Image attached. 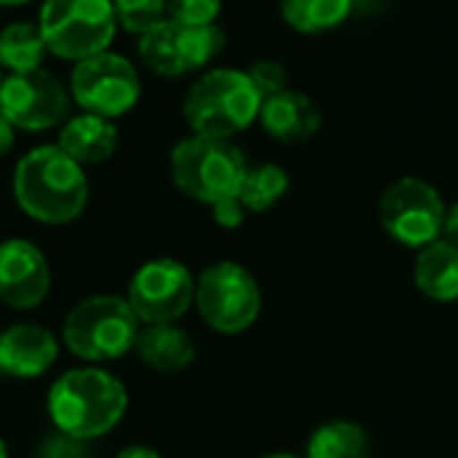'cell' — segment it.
I'll return each mask as SVG.
<instances>
[{
    "instance_id": "obj_1",
    "label": "cell",
    "mask_w": 458,
    "mask_h": 458,
    "mask_svg": "<svg viewBox=\"0 0 458 458\" xmlns=\"http://www.w3.org/2000/svg\"><path fill=\"white\" fill-rule=\"evenodd\" d=\"M19 209L46 225L72 223L89 204V177L59 145L32 148L13 169Z\"/></svg>"
},
{
    "instance_id": "obj_2",
    "label": "cell",
    "mask_w": 458,
    "mask_h": 458,
    "mask_svg": "<svg viewBox=\"0 0 458 458\" xmlns=\"http://www.w3.org/2000/svg\"><path fill=\"white\" fill-rule=\"evenodd\" d=\"M46 408L54 429L91 443L121 424L129 394L115 376L99 368H81L54 381Z\"/></svg>"
},
{
    "instance_id": "obj_3",
    "label": "cell",
    "mask_w": 458,
    "mask_h": 458,
    "mask_svg": "<svg viewBox=\"0 0 458 458\" xmlns=\"http://www.w3.org/2000/svg\"><path fill=\"white\" fill-rule=\"evenodd\" d=\"M260 107L263 97L250 72L215 67L188 89L182 115L193 134L231 140L260 118Z\"/></svg>"
},
{
    "instance_id": "obj_4",
    "label": "cell",
    "mask_w": 458,
    "mask_h": 458,
    "mask_svg": "<svg viewBox=\"0 0 458 458\" xmlns=\"http://www.w3.org/2000/svg\"><path fill=\"white\" fill-rule=\"evenodd\" d=\"M169 169L185 196L212 207L228 196H239L250 164L231 140L191 134L174 145Z\"/></svg>"
},
{
    "instance_id": "obj_5",
    "label": "cell",
    "mask_w": 458,
    "mask_h": 458,
    "mask_svg": "<svg viewBox=\"0 0 458 458\" xmlns=\"http://www.w3.org/2000/svg\"><path fill=\"white\" fill-rule=\"evenodd\" d=\"M142 322L126 298L91 295L70 309L62 341L64 346L89 362H107L129 354L137 344Z\"/></svg>"
},
{
    "instance_id": "obj_6",
    "label": "cell",
    "mask_w": 458,
    "mask_h": 458,
    "mask_svg": "<svg viewBox=\"0 0 458 458\" xmlns=\"http://www.w3.org/2000/svg\"><path fill=\"white\" fill-rule=\"evenodd\" d=\"M38 27L48 54L81 62L110 51L118 19L113 0H43Z\"/></svg>"
},
{
    "instance_id": "obj_7",
    "label": "cell",
    "mask_w": 458,
    "mask_h": 458,
    "mask_svg": "<svg viewBox=\"0 0 458 458\" xmlns=\"http://www.w3.org/2000/svg\"><path fill=\"white\" fill-rule=\"evenodd\" d=\"M201 319L220 335H239L250 330L263 309L258 279L233 260H220L196 279V301Z\"/></svg>"
},
{
    "instance_id": "obj_8",
    "label": "cell",
    "mask_w": 458,
    "mask_h": 458,
    "mask_svg": "<svg viewBox=\"0 0 458 458\" xmlns=\"http://www.w3.org/2000/svg\"><path fill=\"white\" fill-rule=\"evenodd\" d=\"M70 97L83 113L115 121L137 107L142 97V81L126 56L102 51L72 64Z\"/></svg>"
},
{
    "instance_id": "obj_9",
    "label": "cell",
    "mask_w": 458,
    "mask_h": 458,
    "mask_svg": "<svg viewBox=\"0 0 458 458\" xmlns=\"http://www.w3.org/2000/svg\"><path fill=\"white\" fill-rule=\"evenodd\" d=\"M445 201L440 191L421 177H400L392 182L378 204L384 231L408 250H424L443 236Z\"/></svg>"
},
{
    "instance_id": "obj_10",
    "label": "cell",
    "mask_w": 458,
    "mask_h": 458,
    "mask_svg": "<svg viewBox=\"0 0 458 458\" xmlns=\"http://www.w3.org/2000/svg\"><path fill=\"white\" fill-rule=\"evenodd\" d=\"M225 48V32L217 24H177L161 21L140 35L137 54L148 70L164 78H180L204 70Z\"/></svg>"
},
{
    "instance_id": "obj_11",
    "label": "cell",
    "mask_w": 458,
    "mask_h": 458,
    "mask_svg": "<svg viewBox=\"0 0 458 458\" xmlns=\"http://www.w3.org/2000/svg\"><path fill=\"white\" fill-rule=\"evenodd\" d=\"M126 301L142 325H177L196 301V279L185 263L156 258L137 268Z\"/></svg>"
},
{
    "instance_id": "obj_12",
    "label": "cell",
    "mask_w": 458,
    "mask_h": 458,
    "mask_svg": "<svg viewBox=\"0 0 458 458\" xmlns=\"http://www.w3.org/2000/svg\"><path fill=\"white\" fill-rule=\"evenodd\" d=\"M72 97L46 67L11 72L0 86V113L19 131H48L67 121Z\"/></svg>"
},
{
    "instance_id": "obj_13",
    "label": "cell",
    "mask_w": 458,
    "mask_h": 458,
    "mask_svg": "<svg viewBox=\"0 0 458 458\" xmlns=\"http://www.w3.org/2000/svg\"><path fill=\"white\" fill-rule=\"evenodd\" d=\"M51 268L46 255L27 239L0 242V301L11 309L30 311L46 301Z\"/></svg>"
},
{
    "instance_id": "obj_14",
    "label": "cell",
    "mask_w": 458,
    "mask_h": 458,
    "mask_svg": "<svg viewBox=\"0 0 458 458\" xmlns=\"http://www.w3.org/2000/svg\"><path fill=\"white\" fill-rule=\"evenodd\" d=\"M59 357V341L40 325H13L0 335V373L38 378Z\"/></svg>"
},
{
    "instance_id": "obj_15",
    "label": "cell",
    "mask_w": 458,
    "mask_h": 458,
    "mask_svg": "<svg viewBox=\"0 0 458 458\" xmlns=\"http://www.w3.org/2000/svg\"><path fill=\"white\" fill-rule=\"evenodd\" d=\"M258 121L274 140L287 142V145L311 140L322 126V115H319V107L314 105V99L309 94L293 91V89H284V91L263 99Z\"/></svg>"
},
{
    "instance_id": "obj_16",
    "label": "cell",
    "mask_w": 458,
    "mask_h": 458,
    "mask_svg": "<svg viewBox=\"0 0 458 458\" xmlns=\"http://www.w3.org/2000/svg\"><path fill=\"white\" fill-rule=\"evenodd\" d=\"M56 145L81 166L102 164L118 148V126L110 118L94 115V113H81L62 123Z\"/></svg>"
},
{
    "instance_id": "obj_17",
    "label": "cell",
    "mask_w": 458,
    "mask_h": 458,
    "mask_svg": "<svg viewBox=\"0 0 458 458\" xmlns=\"http://www.w3.org/2000/svg\"><path fill=\"white\" fill-rule=\"evenodd\" d=\"M134 352L156 373H182L196 360L193 338L177 325H145Z\"/></svg>"
},
{
    "instance_id": "obj_18",
    "label": "cell",
    "mask_w": 458,
    "mask_h": 458,
    "mask_svg": "<svg viewBox=\"0 0 458 458\" xmlns=\"http://www.w3.org/2000/svg\"><path fill=\"white\" fill-rule=\"evenodd\" d=\"M413 282L421 295L437 303L458 301V247L437 239L416 252Z\"/></svg>"
},
{
    "instance_id": "obj_19",
    "label": "cell",
    "mask_w": 458,
    "mask_h": 458,
    "mask_svg": "<svg viewBox=\"0 0 458 458\" xmlns=\"http://www.w3.org/2000/svg\"><path fill=\"white\" fill-rule=\"evenodd\" d=\"M48 46L32 21H11L0 30V67L8 72H32L43 67Z\"/></svg>"
},
{
    "instance_id": "obj_20",
    "label": "cell",
    "mask_w": 458,
    "mask_h": 458,
    "mask_svg": "<svg viewBox=\"0 0 458 458\" xmlns=\"http://www.w3.org/2000/svg\"><path fill=\"white\" fill-rule=\"evenodd\" d=\"M303 458H370V437L354 421H327L311 432Z\"/></svg>"
},
{
    "instance_id": "obj_21",
    "label": "cell",
    "mask_w": 458,
    "mask_h": 458,
    "mask_svg": "<svg viewBox=\"0 0 458 458\" xmlns=\"http://www.w3.org/2000/svg\"><path fill=\"white\" fill-rule=\"evenodd\" d=\"M352 13V0H282V19L303 35L341 27Z\"/></svg>"
},
{
    "instance_id": "obj_22",
    "label": "cell",
    "mask_w": 458,
    "mask_h": 458,
    "mask_svg": "<svg viewBox=\"0 0 458 458\" xmlns=\"http://www.w3.org/2000/svg\"><path fill=\"white\" fill-rule=\"evenodd\" d=\"M287 191L290 174L279 164H258L247 169L239 188V199L247 212H268L287 196Z\"/></svg>"
},
{
    "instance_id": "obj_23",
    "label": "cell",
    "mask_w": 458,
    "mask_h": 458,
    "mask_svg": "<svg viewBox=\"0 0 458 458\" xmlns=\"http://www.w3.org/2000/svg\"><path fill=\"white\" fill-rule=\"evenodd\" d=\"M118 27L131 35H145L166 21V0H113Z\"/></svg>"
},
{
    "instance_id": "obj_24",
    "label": "cell",
    "mask_w": 458,
    "mask_h": 458,
    "mask_svg": "<svg viewBox=\"0 0 458 458\" xmlns=\"http://www.w3.org/2000/svg\"><path fill=\"white\" fill-rule=\"evenodd\" d=\"M223 0H166V19L177 24H215Z\"/></svg>"
},
{
    "instance_id": "obj_25",
    "label": "cell",
    "mask_w": 458,
    "mask_h": 458,
    "mask_svg": "<svg viewBox=\"0 0 458 458\" xmlns=\"http://www.w3.org/2000/svg\"><path fill=\"white\" fill-rule=\"evenodd\" d=\"M35 458H94L91 456V448L86 440L81 437H72V435H64L59 429H54L51 435L43 437V443L38 445V454Z\"/></svg>"
},
{
    "instance_id": "obj_26",
    "label": "cell",
    "mask_w": 458,
    "mask_h": 458,
    "mask_svg": "<svg viewBox=\"0 0 458 458\" xmlns=\"http://www.w3.org/2000/svg\"><path fill=\"white\" fill-rule=\"evenodd\" d=\"M247 72H250V78L258 86V91H260L263 99H268V97H274V94H279V91L287 89V70L276 59H260Z\"/></svg>"
},
{
    "instance_id": "obj_27",
    "label": "cell",
    "mask_w": 458,
    "mask_h": 458,
    "mask_svg": "<svg viewBox=\"0 0 458 458\" xmlns=\"http://www.w3.org/2000/svg\"><path fill=\"white\" fill-rule=\"evenodd\" d=\"M212 217H215V223H217L220 228L236 231V228L244 223V217H247V207L242 204L239 196H228V199L212 204Z\"/></svg>"
},
{
    "instance_id": "obj_28",
    "label": "cell",
    "mask_w": 458,
    "mask_h": 458,
    "mask_svg": "<svg viewBox=\"0 0 458 458\" xmlns=\"http://www.w3.org/2000/svg\"><path fill=\"white\" fill-rule=\"evenodd\" d=\"M440 239H445L448 244L458 247V201L445 209V223H443V236Z\"/></svg>"
},
{
    "instance_id": "obj_29",
    "label": "cell",
    "mask_w": 458,
    "mask_h": 458,
    "mask_svg": "<svg viewBox=\"0 0 458 458\" xmlns=\"http://www.w3.org/2000/svg\"><path fill=\"white\" fill-rule=\"evenodd\" d=\"M13 142H16V129H13L11 121L0 113V158L11 153Z\"/></svg>"
},
{
    "instance_id": "obj_30",
    "label": "cell",
    "mask_w": 458,
    "mask_h": 458,
    "mask_svg": "<svg viewBox=\"0 0 458 458\" xmlns=\"http://www.w3.org/2000/svg\"><path fill=\"white\" fill-rule=\"evenodd\" d=\"M115 458H161V454L153 451V448H148V445H129V448H123Z\"/></svg>"
},
{
    "instance_id": "obj_31",
    "label": "cell",
    "mask_w": 458,
    "mask_h": 458,
    "mask_svg": "<svg viewBox=\"0 0 458 458\" xmlns=\"http://www.w3.org/2000/svg\"><path fill=\"white\" fill-rule=\"evenodd\" d=\"M24 3H30V0H0V5H5V8H16V5H24Z\"/></svg>"
},
{
    "instance_id": "obj_32",
    "label": "cell",
    "mask_w": 458,
    "mask_h": 458,
    "mask_svg": "<svg viewBox=\"0 0 458 458\" xmlns=\"http://www.w3.org/2000/svg\"><path fill=\"white\" fill-rule=\"evenodd\" d=\"M260 458H301V456H293V454H268V456H260Z\"/></svg>"
},
{
    "instance_id": "obj_33",
    "label": "cell",
    "mask_w": 458,
    "mask_h": 458,
    "mask_svg": "<svg viewBox=\"0 0 458 458\" xmlns=\"http://www.w3.org/2000/svg\"><path fill=\"white\" fill-rule=\"evenodd\" d=\"M0 458H8V445L3 443V437H0Z\"/></svg>"
},
{
    "instance_id": "obj_34",
    "label": "cell",
    "mask_w": 458,
    "mask_h": 458,
    "mask_svg": "<svg viewBox=\"0 0 458 458\" xmlns=\"http://www.w3.org/2000/svg\"><path fill=\"white\" fill-rule=\"evenodd\" d=\"M0 86H3V67H0Z\"/></svg>"
}]
</instances>
